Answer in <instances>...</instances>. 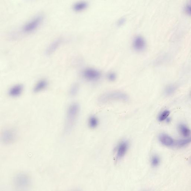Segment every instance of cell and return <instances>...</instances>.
I'll use <instances>...</instances> for the list:
<instances>
[{"label":"cell","instance_id":"cell-1","mask_svg":"<svg viewBox=\"0 0 191 191\" xmlns=\"http://www.w3.org/2000/svg\"><path fill=\"white\" fill-rule=\"evenodd\" d=\"M80 111V106L78 104H72L69 107L67 111L65 131L66 133H70L73 128L76 121Z\"/></svg>","mask_w":191,"mask_h":191},{"label":"cell","instance_id":"cell-2","mask_svg":"<svg viewBox=\"0 0 191 191\" xmlns=\"http://www.w3.org/2000/svg\"><path fill=\"white\" fill-rule=\"evenodd\" d=\"M129 100L128 95L120 91H111L102 94L98 101L100 103H106L113 101L127 102Z\"/></svg>","mask_w":191,"mask_h":191},{"label":"cell","instance_id":"cell-3","mask_svg":"<svg viewBox=\"0 0 191 191\" xmlns=\"http://www.w3.org/2000/svg\"><path fill=\"white\" fill-rule=\"evenodd\" d=\"M43 17L42 14H39L34 17L25 24L23 27V30L25 32L33 31L38 27L43 20Z\"/></svg>","mask_w":191,"mask_h":191},{"label":"cell","instance_id":"cell-4","mask_svg":"<svg viewBox=\"0 0 191 191\" xmlns=\"http://www.w3.org/2000/svg\"><path fill=\"white\" fill-rule=\"evenodd\" d=\"M31 179L30 177L26 173H19L15 177L14 182L15 186L19 188L27 187L30 185Z\"/></svg>","mask_w":191,"mask_h":191},{"label":"cell","instance_id":"cell-5","mask_svg":"<svg viewBox=\"0 0 191 191\" xmlns=\"http://www.w3.org/2000/svg\"><path fill=\"white\" fill-rule=\"evenodd\" d=\"M17 137L16 131L12 129H7L1 134V140L4 144H9L15 141Z\"/></svg>","mask_w":191,"mask_h":191},{"label":"cell","instance_id":"cell-6","mask_svg":"<svg viewBox=\"0 0 191 191\" xmlns=\"http://www.w3.org/2000/svg\"><path fill=\"white\" fill-rule=\"evenodd\" d=\"M129 147V143L127 140H124L118 144L116 149V158L120 159L126 155Z\"/></svg>","mask_w":191,"mask_h":191},{"label":"cell","instance_id":"cell-7","mask_svg":"<svg viewBox=\"0 0 191 191\" xmlns=\"http://www.w3.org/2000/svg\"><path fill=\"white\" fill-rule=\"evenodd\" d=\"M84 77L86 79L90 81H95L99 79L101 74L99 71L92 68H88L83 72Z\"/></svg>","mask_w":191,"mask_h":191},{"label":"cell","instance_id":"cell-8","mask_svg":"<svg viewBox=\"0 0 191 191\" xmlns=\"http://www.w3.org/2000/svg\"><path fill=\"white\" fill-rule=\"evenodd\" d=\"M160 142L164 146L171 147L174 145L175 141L172 137L165 133H161L159 136Z\"/></svg>","mask_w":191,"mask_h":191},{"label":"cell","instance_id":"cell-9","mask_svg":"<svg viewBox=\"0 0 191 191\" xmlns=\"http://www.w3.org/2000/svg\"><path fill=\"white\" fill-rule=\"evenodd\" d=\"M145 45V40L141 36H137L133 41V47L137 51H141L144 50Z\"/></svg>","mask_w":191,"mask_h":191},{"label":"cell","instance_id":"cell-10","mask_svg":"<svg viewBox=\"0 0 191 191\" xmlns=\"http://www.w3.org/2000/svg\"><path fill=\"white\" fill-rule=\"evenodd\" d=\"M23 90V86L22 85L19 84L12 86L9 90L8 94L12 97H17L22 94Z\"/></svg>","mask_w":191,"mask_h":191},{"label":"cell","instance_id":"cell-11","mask_svg":"<svg viewBox=\"0 0 191 191\" xmlns=\"http://www.w3.org/2000/svg\"><path fill=\"white\" fill-rule=\"evenodd\" d=\"M178 130L181 135L185 138L191 136V131L187 125L184 124H180L178 126Z\"/></svg>","mask_w":191,"mask_h":191},{"label":"cell","instance_id":"cell-12","mask_svg":"<svg viewBox=\"0 0 191 191\" xmlns=\"http://www.w3.org/2000/svg\"><path fill=\"white\" fill-rule=\"evenodd\" d=\"M61 42L62 39L61 38L57 39L55 40L47 48L46 52V54L50 55L55 51L56 49L61 44Z\"/></svg>","mask_w":191,"mask_h":191},{"label":"cell","instance_id":"cell-13","mask_svg":"<svg viewBox=\"0 0 191 191\" xmlns=\"http://www.w3.org/2000/svg\"><path fill=\"white\" fill-rule=\"evenodd\" d=\"M47 85V82L46 80H40L35 85L33 88V92L35 93L41 92L46 88Z\"/></svg>","mask_w":191,"mask_h":191},{"label":"cell","instance_id":"cell-14","mask_svg":"<svg viewBox=\"0 0 191 191\" xmlns=\"http://www.w3.org/2000/svg\"><path fill=\"white\" fill-rule=\"evenodd\" d=\"M191 143V136L190 137L180 139L175 141L174 145L178 147H183Z\"/></svg>","mask_w":191,"mask_h":191},{"label":"cell","instance_id":"cell-15","mask_svg":"<svg viewBox=\"0 0 191 191\" xmlns=\"http://www.w3.org/2000/svg\"><path fill=\"white\" fill-rule=\"evenodd\" d=\"M88 6V4L85 2L76 3L73 5V9L76 11H81L85 9Z\"/></svg>","mask_w":191,"mask_h":191},{"label":"cell","instance_id":"cell-16","mask_svg":"<svg viewBox=\"0 0 191 191\" xmlns=\"http://www.w3.org/2000/svg\"><path fill=\"white\" fill-rule=\"evenodd\" d=\"M170 111L168 110L162 111L158 115V119L159 121L163 122L166 120L167 118L169 117Z\"/></svg>","mask_w":191,"mask_h":191},{"label":"cell","instance_id":"cell-17","mask_svg":"<svg viewBox=\"0 0 191 191\" xmlns=\"http://www.w3.org/2000/svg\"><path fill=\"white\" fill-rule=\"evenodd\" d=\"M98 124V120L95 116H92L88 119V125L91 128L94 129L96 127Z\"/></svg>","mask_w":191,"mask_h":191},{"label":"cell","instance_id":"cell-18","mask_svg":"<svg viewBox=\"0 0 191 191\" xmlns=\"http://www.w3.org/2000/svg\"><path fill=\"white\" fill-rule=\"evenodd\" d=\"M151 162L152 167H156L159 165L161 162V159L158 156L155 154L151 157Z\"/></svg>","mask_w":191,"mask_h":191},{"label":"cell","instance_id":"cell-19","mask_svg":"<svg viewBox=\"0 0 191 191\" xmlns=\"http://www.w3.org/2000/svg\"><path fill=\"white\" fill-rule=\"evenodd\" d=\"M176 88L175 85H168L165 89V93L167 95H170L174 93L176 90Z\"/></svg>","mask_w":191,"mask_h":191},{"label":"cell","instance_id":"cell-20","mask_svg":"<svg viewBox=\"0 0 191 191\" xmlns=\"http://www.w3.org/2000/svg\"><path fill=\"white\" fill-rule=\"evenodd\" d=\"M78 90V86L77 84H74L71 87L70 91V95L71 96H74L77 93Z\"/></svg>","mask_w":191,"mask_h":191},{"label":"cell","instance_id":"cell-21","mask_svg":"<svg viewBox=\"0 0 191 191\" xmlns=\"http://www.w3.org/2000/svg\"><path fill=\"white\" fill-rule=\"evenodd\" d=\"M108 77L109 80L111 81H114L116 78V75L113 73L109 74Z\"/></svg>","mask_w":191,"mask_h":191},{"label":"cell","instance_id":"cell-22","mask_svg":"<svg viewBox=\"0 0 191 191\" xmlns=\"http://www.w3.org/2000/svg\"><path fill=\"white\" fill-rule=\"evenodd\" d=\"M186 11H187L188 13L191 14V4L186 7Z\"/></svg>","mask_w":191,"mask_h":191},{"label":"cell","instance_id":"cell-23","mask_svg":"<svg viewBox=\"0 0 191 191\" xmlns=\"http://www.w3.org/2000/svg\"><path fill=\"white\" fill-rule=\"evenodd\" d=\"M165 121H166L167 122V123H170V122L171 121V119L169 117H168V118H167L166 120Z\"/></svg>","mask_w":191,"mask_h":191},{"label":"cell","instance_id":"cell-24","mask_svg":"<svg viewBox=\"0 0 191 191\" xmlns=\"http://www.w3.org/2000/svg\"><path fill=\"white\" fill-rule=\"evenodd\" d=\"M149 191L147 190H144V191Z\"/></svg>","mask_w":191,"mask_h":191}]
</instances>
